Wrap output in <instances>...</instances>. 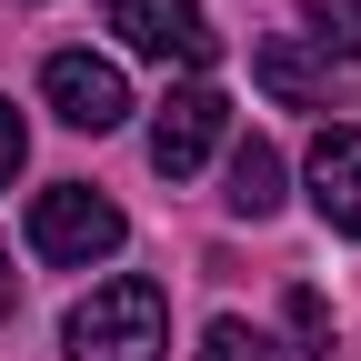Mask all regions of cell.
<instances>
[{"label": "cell", "instance_id": "6da1fadb", "mask_svg": "<svg viewBox=\"0 0 361 361\" xmlns=\"http://www.w3.org/2000/svg\"><path fill=\"white\" fill-rule=\"evenodd\" d=\"M61 351L71 361H161L171 351V301L151 271H121V281H101L71 322H61Z\"/></svg>", "mask_w": 361, "mask_h": 361}, {"label": "cell", "instance_id": "7a4b0ae2", "mask_svg": "<svg viewBox=\"0 0 361 361\" xmlns=\"http://www.w3.org/2000/svg\"><path fill=\"white\" fill-rule=\"evenodd\" d=\"M121 241H130V221H121V201L90 191V180H51V191L30 201V251H40V261H61V271L111 261Z\"/></svg>", "mask_w": 361, "mask_h": 361}, {"label": "cell", "instance_id": "3957f363", "mask_svg": "<svg viewBox=\"0 0 361 361\" xmlns=\"http://www.w3.org/2000/svg\"><path fill=\"white\" fill-rule=\"evenodd\" d=\"M40 101H51L71 130H121L130 121V80L101 51H51V61H40Z\"/></svg>", "mask_w": 361, "mask_h": 361}, {"label": "cell", "instance_id": "277c9868", "mask_svg": "<svg viewBox=\"0 0 361 361\" xmlns=\"http://www.w3.org/2000/svg\"><path fill=\"white\" fill-rule=\"evenodd\" d=\"M221 130H231V101H221L211 80H180L171 101H161V121H151V161H161L171 180H191V171L221 151Z\"/></svg>", "mask_w": 361, "mask_h": 361}, {"label": "cell", "instance_id": "5b68a950", "mask_svg": "<svg viewBox=\"0 0 361 361\" xmlns=\"http://www.w3.org/2000/svg\"><path fill=\"white\" fill-rule=\"evenodd\" d=\"M111 30L130 40L141 61H180V71H201L221 40L201 20V0H111Z\"/></svg>", "mask_w": 361, "mask_h": 361}, {"label": "cell", "instance_id": "8992f818", "mask_svg": "<svg viewBox=\"0 0 361 361\" xmlns=\"http://www.w3.org/2000/svg\"><path fill=\"white\" fill-rule=\"evenodd\" d=\"M311 211L361 241V130L351 121H331L322 141H311Z\"/></svg>", "mask_w": 361, "mask_h": 361}, {"label": "cell", "instance_id": "52a82bcc", "mask_svg": "<svg viewBox=\"0 0 361 361\" xmlns=\"http://www.w3.org/2000/svg\"><path fill=\"white\" fill-rule=\"evenodd\" d=\"M251 71H261V90H271L281 111H322V101H331V61L311 51V40H291V30H271L261 51H251Z\"/></svg>", "mask_w": 361, "mask_h": 361}, {"label": "cell", "instance_id": "ba28073f", "mask_svg": "<svg viewBox=\"0 0 361 361\" xmlns=\"http://www.w3.org/2000/svg\"><path fill=\"white\" fill-rule=\"evenodd\" d=\"M221 201L241 221H271L281 211V151L271 141H231V171H221Z\"/></svg>", "mask_w": 361, "mask_h": 361}, {"label": "cell", "instance_id": "9c48e42d", "mask_svg": "<svg viewBox=\"0 0 361 361\" xmlns=\"http://www.w3.org/2000/svg\"><path fill=\"white\" fill-rule=\"evenodd\" d=\"M301 30L322 61H361V0H301Z\"/></svg>", "mask_w": 361, "mask_h": 361}, {"label": "cell", "instance_id": "30bf717a", "mask_svg": "<svg viewBox=\"0 0 361 361\" xmlns=\"http://www.w3.org/2000/svg\"><path fill=\"white\" fill-rule=\"evenodd\" d=\"M201 361H291V351L271 341V331H251L241 311H221V322L201 331Z\"/></svg>", "mask_w": 361, "mask_h": 361}, {"label": "cell", "instance_id": "8fae6325", "mask_svg": "<svg viewBox=\"0 0 361 361\" xmlns=\"http://www.w3.org/2000/svg\"><path fill=\"white\" fill-rule=\"evenodd\" d=\"M281 311H291V341H301V351H331V301L311 291V281H301V291H291Z\"/></svg>", "mask_w": 361, "mask_h": 361}, {"label": "cell", "instance_id": "7c38bea8", "mask_svg": "<svg viewBox=\"0 0 361 361\" xmlns=\"http://www.w3.org/2000/svg\"><path fill=\"white\" fill-rule=\"evenodd\" d=\"M20 161H30V130H20V111H11V101H0V180H11Z\"/></svg>", "mask_w": 361, "mask_h": 361}, {"label": "cell", "instance_id": "4fadbf2b", "mask_svg": "<svg viewBox=\"0 0 361 361\" xmlns=\"http://www.w3.org/2000/svg\"><path fill=\"white\" fill-rule=\"evenodd\" d=\"M11 301H20V271H11V251H0V322H11Z\"/></svg>", "mask_w": 361, "mask_h": 361}]
</instances>
